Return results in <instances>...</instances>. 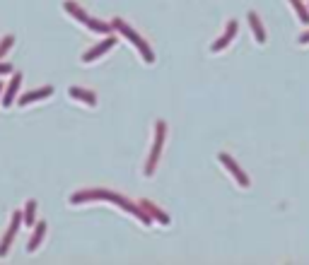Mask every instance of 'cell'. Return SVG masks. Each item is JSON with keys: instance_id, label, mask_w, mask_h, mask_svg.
Returning a JSON list of instances; mask_svg holds the SVG:
<instances>
[{"instance_id": "6", "label": "cell", "mask_w": 309, "mask_h": 265, "mask_svg": "<svg viewBox=\"0 0 309 265\" xmlns=\"http://www.w3.org/2000/svg\"><path fill=\"white\" fill-rule=\"evenodd\" d=\"M114 44H116V41H114V39H106V41H104V44H99V46H95V48H92V51H87V53L82 55V61H85V63H92V61H97V58H99V55H104V53H106V51H109V48L114 46Z\"/></svg>"}, {"instance_id": "8", "label": "cell", "mask_w": 309, "mask_h": 265, "mask_svg": "<svg viewBox=\"0 0 309 265\" xmlns=\"http://www.w3.org/2000/svg\"><path fill=\"white\" fill-rule=\"evenodd\" d=\"M70 97L75 99H82V102H87L89 106H95L97 104V97L92 92H85V89H80V87H70Z\"/></svg>"}, {"instance_id": "9", "label": "cell", "mask_w": 309, "mask_h": 265, "mask_svg": "<svg viewBox=\"0 0 309 265\" xmlns=\"http://www.w3.org/2000/svg\"><path fill=\"white\" fill-rule=\"evenodd\" d=\"M51 94H53V89H51V87H44L39 92H32V94H27V97H22V104H29V102H34V99H44V97H51Z\"/></svg>"}, {"instance_id": "16", "label": "cell", "mask_w": 309, "mask_h": 265, "mask_svg": "<svg viewBox=\"0 0 309 265\" xmlns=\"http://www.w3.org/2000/svg\"><path fill=\"white\" fill-rule=\"evenodd\" d=\"M300 44H309V31H304V34L300 36Z\"/></svg>"}, {"instance_id": "2", "label": "cell", "mask_w": 309, "mask_h": 265, "mask_svg": "<svg viewBox=\"0 0 309 265\" xmlns=\"http://www.w3.org/2000/svg\"><path fill=\"white\" fill-rule=\"evenodd\" d=\"M167 138V123L165 121H157L155 123V145H152V152L148 157V164H145V176H152L155 174V166L159 162V152H162V145H165Z\"/></svg>"}, {"instance_id": "15", "label": "cell", "mask_w": 309, "mask_h": 265, "mask_svg": "<svg viewBox=\"0 0 309 265\" xmlns=\"http://www.w3.org/2000/svg\"><path fill=\"white\" fill-rule=\"evenodd\" d=\"M34 210H37V203L34 200H29V205H27V212H24V217H27V224H34Z\"/></svg>"}, {"instance_id": "13", "label": "cell", "mask_w": 309, "mask_h": 265, "mask_svg": "<svg viewBox=\"0 0 309 265\" xmlns=\"http://www.w3.org/2000/svg\"><path fill=\"white\" fill-rule=\"evenodd\" d=\"M44 232H46V224L41 222L39 229H37V234H34V239H32V243H29V251H34V249H37V246L41 243V236H44Z\"/></svg>"}, {"instance_id": "1", "label": "cell", "mask_w": 309, "mask_h": 265, "mask_svg": "<svg viewBox=\"0 0 309 265\" xmlns=\"http://www.w3.org/2000/svg\"><path fill=\"white\" fill-rule=\"evenodd\" d=\"M111 27H114L116 31H121V34H123V36H126V39L131 41V44H135V48L140 51V55L145 58V63H155V53L150 51L148 41H145L143 36H140V34H135V31L131 29V27H128L126 22H123V20H114V22H111Z\"/></svg>"}, {"instance_id": "7", "label": "cell", "mask_w": 309, "mask_h": 265, "mask_svg": "<svg viewBox=\"0 0 309 265\" xmlns=\"http://www.w3.org/2000/svg\"><path fill=\"white\" fill-rule=\"evenodd\" d=\"M140 205H143L145 210L150 212V217H155L159 222V224H169V215H165V212L162 210H157V207H155V205L152 203H148V200H140Z\"/></svg>"}, {"instance_id": "5", "label": "cell", "mask_w": 309, "mask_h": 265, "mask_svg": "<svg viewBox=\"0 0 309 265\" xmlns=\"http://www.w3.org/2000/svg\"><path fill=\"white\" fill-rule=\"evenodd\" d=\"M246 20H249V24H251V31H254L256 41H259V44H266V29H263V24H261V20H259V15L249 10Z\"/></svg>"}, {"instance_id": "14", "label": "cell", "mask_w": 309, "mask_h": 265, "mask_svg": "<svg viewBox=\"0 0 309 265\" xmlns=\"http://www.w3.org/2000/svg\"><path fill=\"white\" fill-rule=\"evenodd\" d=\"M17 85H20V75H17V78H15V82L10 85L8 94H5V106H10V102H12V97H15V92H17Z\"/></svg>"}, {"instance_id": "12", "label": "cell", "mask_w": 309, "mask_h": 265, "mask_svg": "<svg viewBox=\"0 0 309 265\" xmlns=\"http://www.w3.org/2000/svg\"><path fill=\"white\" fill-rule=\"evenodd\" d=\"M295 5V10H297V15H300V20H302V24H309V12H307V8L302 5V0H290Z\"/></svg>"}, {"instance_id": "11", "label": "cell", "mask_w": 309, "mask_h": 265, "mask_svg": "<svg viewBox=\"0 0 309 265\" xmlns=\"http://www.w3.org/2000/svg\"><path fill=\"white\" fill-rule=\"evenodd\" d=\"M87 27L92 31H99V34H109L114 27L111 24H106V22H97V20H87Z\"/></svg>"}, {"instance_id": "3", "label": "cell", "mask_w": 309, "mask_h": 265, "mask_svg": "<svg viewBox=\"0 0 309 265\" xmlns=\"http://www.w3.org/2000/svg\"><path fill=\"white\" fill-rule=\"evenodd\" d=\"M217 159H220L222 166H225V169H227V172H230L232 176L237 179V183H239L242 188H249V186H251V181H249V176H246V174L242 172V169H239V164L234 162V159H232L230 155H225V152H222V155L217 157Z\"/></svg>"}, {"instance_id": "4", "label": "cell", "mask_w": 309, "mask_h": 265, "mask_svg": "<svg viewBox=\"0 0 309 265\" xmlns=\"http://www.w3.org/2000/svg\"><path fill=\"white\" fill-rule=\"evenodd\" d=\"M237 31H239V24L234 22V20H230V22H227V31H225L220 39H217L213 46H210V51H213V53H217V51H222V48H227V46H230V41L237 36Z\"/></svg>"}, {"instance_id": "17", "label": "cell", "mask_w": 309, "mask_h": 265, "mask_svg": "<svg viewBox=\"0 0 309 265\" xmlns=\"http://www.w3.org/2000/svg\"><path fill=\"white\" fill-rule=\"evenodd\" d=\"M0 72H10V65H0Z\"/></svg>"}, {"instance_id": "10", "label": "cell", "mask_w": 309, "mask_h": 265, "mask_svg": "<svg viewBox=\"0 0 309 265\" xmlns=\"http://www.w3.org/2000/svg\"><path fill=\"white\" fill-rule=\"evenodd\" d=\"M65 10H68V12H70L72 17H78L80 22H85V24H87V20H89V17L85 15V12H82V8H78L75 3H65Z\"/></svg>"}]
</instances>
